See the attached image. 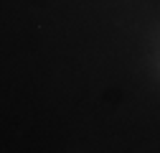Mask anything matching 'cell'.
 <instances>
[]
</instances>
